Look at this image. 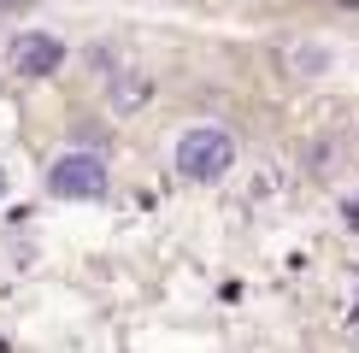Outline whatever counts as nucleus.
Here are the masks:
<instances>
[{"label":"nucleus","mask_w":359,"mask_h":353,"mask_svg":"<svg viewBox=\"0 0 359 353\" xmlns=\"http://www.w3.org/2000/svg\"><path fill=\"white\" fill-rule=\"evenodd\" d=\"M236 165V136L218 124H194L177 136V176H189V183H218V176H230Z\"/></svg>","instance_id":"obj_1"},{"label":"nucleus","mask_w":359,"mask_h":353,"mask_svg":"<svg viewBox=\"0 0 359 353\" xmlns=\"http://www.w3.org/2000/svg\"><path fill=\"white\" fill-rule=\"evenodd\" d=\"M65 41L53 36V29H24V36H12V53H6V65L18 71V77H53L59 65H65Z\"/></svg>","instance_id":"obj_3"},{"label":"nucleus","mask_w":359,"mask_h":353,"mask_svg":"<svg viewBox=\"0 0 359 353\" xmlns=\"http://www.w3.org/2000/svg\"><path fill=\"white\" fill-rule=\"evenodd\" d=\"M0 200H6V171H0Z\"/></svg>","instance_id":"obj_7"},{"label":"nucleus","mask_w":359,"mask_h":353,"mask_svg":"<svg viewBox=\"0 0 359 353\" xmlns=\"http://www.w3.org/2000/svg\"><path fill=\"white\" fill-rule=\"evenodd\" d=\"M277 195V171H253V183H248V200H271Z\"/></svg>","instance_id":"obj_6"},{"label":"nucleus","mask_w":359,"mask_h":353,"mask_svg":"<svg viewBox=\"0 0 359 353\" xmlns=\"http://www.w3.org/2000/svg\"><path fill=\"white\" fill-rule=\"evenodd\" d=\"M147 95H154V83L142 77V71H130V77H112V112H142L147 106Z\"/></svg>","instance_id":"obj_4"},{"label":"nucleus","mask_w":359,"mask_h":353,"mask_svg":"<svg viewBox=\"0 0 359 353\" xmlns=\"http://www.w3.org/2000/svg\"><path fill=\"white\" fill-rule=\"evenodd\" d=\"M48 195L53 200H100V195H107V159H100V153H65V159H53Z\"/></svg>","instance_id":"obj_2"},{"label":"nucleus","mask_w":359,"mask_h":353,"mask_svg":"<svg viewBox=\"0 0 359 353\" xmlns=\"http://www.w3.org/2000/svg\"><path fill=\"white\" fill-rule=\"evenodd\" d=\"M289 65L301 71V77H318V71H330V53H324V48H294Z\"/></svg>","instance_id":"obj_5"}]
</instances>
